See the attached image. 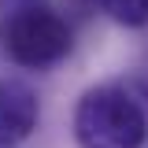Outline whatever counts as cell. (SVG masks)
Wrapping results in <instances>:
<instances>
[{"instance_id": "7a4b0ae2", "label": "cell", "mask_w": 148, "mask_h": 148, "mask_svg": "<svg viewBox=\"0 0 148 148\" xmlns=\"http://www.w3.org/2000/svg\"><path fill=\"white\" fill-rule=\"evenodd\" d=\"M4 45L18 67L45 71L71 56V26L45 0H18L4 18Z\"/></svg>"}, {"instance_id": "3957f363", "label": "cell", "mask_w": 148, "mask_h": 148, "mask_svg": "<svg viewBox=\"0 0 148 148\" xmlns=\"http://www.w3.org/2000/svg\"><path fill=\"white\" fill-rule=\"evenodd\" d=\"M41 104L26 82H0V145H18L37 130Z\"/></svg>"}, {"instance_id": "277c9868", "label": "cell", "mask_w": 148, "mask_h": 148, "mask_svg": "<svg viewBox=\"0 0 148 148\" xmlns=\"http://www.w3.org/2000/svg\"><path fill=\"white\" fill-rule=\"evenodd\" d=\"M96 4L119 26H148V0H96Z\"/></svg>"}, {"instance_id": "6da1fadb", "label": "cell", "mask_w": 148, "mask_h": 148, "mask_svg": "<svg viewBox=\"0 0 148 148\" xmlns=\"http://www.w3.org/2000/svg\"><path fill=\"white\" fill-rule=\"evenodd\" d=\"M74 141L82 148H141L148 111L126 85H96L74 108Z\"/></svg>"}]
</instances>
